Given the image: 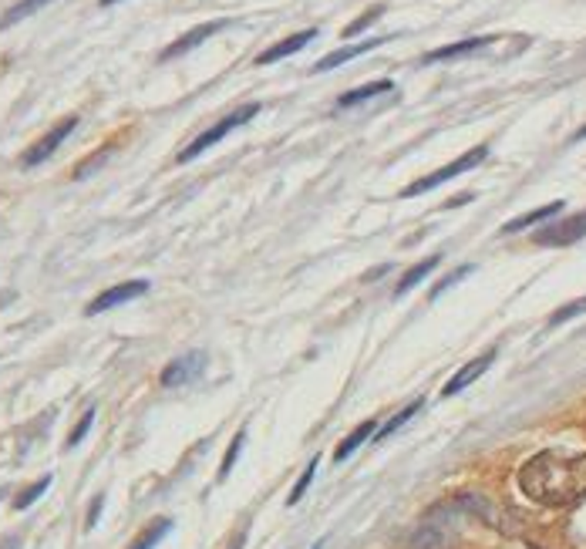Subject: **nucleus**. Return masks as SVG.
Masks as SVG:
<instances>
[{
    "instance_id": "a878e982",
    "label": "nucleus",
    "mask_w": 586,
    "mask_h": 549,
    "mask_svg": "<svg viewBox=\"0 0 586 549\" xmlns=\"http://www.w3.org/2000/svg\"><path fill=\"white\" fill-rule=\"evenodd\" d=\"M468 274H472V266H462V270H455V274H448V276H445V280H442V284L435 286V294H432V297H438V294H445L448 286H455V284H458V280H462V276H468Z\"/></svg>"
},
{
    "instance_id": "9d476101",
    "label": "nucleus",
    "mask_w": 586,
    "mask_h": 549,
    "mask_svg": "<svg viewBox=\"0 0 586 549\" xmlns=\"http://www.w3.org/2000/svg\"><path fill=\"white\" fill-rule=\"evenodd\" d=\"M387 37H367V41H361V45H347V47H337V51H331L327 57H321L317 65H314V71L321 75V71H334V67L347 65V61H355V57L367 55V51H375L377 45H385Z\"/></svg>"
},
{
    "instance_id": "a211bd4d",
    "label": "nucleus",
    "mask_w": 586,
    "mask_h": 549,
    "mask_svg": "<svg viewBox=\"0 0 586 549\" xmlns=\"http://www.w3.org/2000/svg\"><path fill=\"white\" fill-rule=\"evenodd\" d=\"M375 429H377L375 421H365V425H357V429L351 431V435H347V439H344L341 445H337V451H334V459L344 461L347 455H351V451L361 449V445H365V441L371 439V435H375Z\"/></svg>"
},
{
    "instance_id": "dca6fc26",
    "label": "nucleus",
    "mask_w": 586,
    "mask_h": 549,
    "mask_svg": "<svg viewBox=\"0 0 586 549\" xmlns=\"http://www.w3.org/2000/svg\"><path fill=\"white\" fill-rule=\"evenodd\" d=\"M47 4H55V0H17L11 11L0 17V31H7V27H14L17 21H24V17H31V14L45 11Z\"/></svg>"
},
{
    "instance_id": "5701e85b",
    "label": "nucleus",
    "mask_w": 586,
    "mask_h": 549,
    "mask_svg": "<svg viewBox=\"0 0 586 549\" xmlns=\"http://www.w3.org/2000/svg\"><path fill=\"white\" fill-rule=\"evenodd\" d=\"M418 408H421V401H411V405L405 408L401 415H395V418H391V421H387V425H385V429L377 431V439H387V435H395V431H398L401 425H405V421H408V418L415 415V411H418Z\"/></svg>"
},
{
    "instance_id": "ddd939ff",
    "label": "nucleus",
    "mask_w": 586,
    "mask_h": 549,
    "mask_svg": "<svg viewBox=\"0 0 586 549\" xmlns=\"http://www.w3.org/2000/svg\"><path fill=\"white\" fill-rule=\"evenodd\" d=\"M556 212H563V202L556 199V202H546V206L532 209V212H522V216H516L512 223H506L502 226V233H519V230H529V226H536V223H546L550 216H556Z\"/></svg>"
},
{
    "instance_id": "7ed1b4c3",
    "label": "nucleus",
    "mask_w": 586,
    "mask_h": 549,
    "mask_svg": "<svg viewBox=\"0 0 586 549\" xmlns=\"http://www.w3.org/2000/svg\"><path fill=\"white\" fill-rule=\"evenodd\" d=\"M486 155H488V145H476V149H468V152L458 155L455 162L442 165V169H435L432 176L415 179L411 186H405V189H401V199H415V196H421V192H432V189H438L442 182H448V179L462 176V172H468V169L482 165V162H486Z\"/></svg>"
},
{
    "instance_id": "2eb2a0df",
    "label": "nucleus",
    "mask_w": 586,
    "mask_h": 549,
    "mask_svg": "<svg viewBox=\"0 0 586 549\" xmlns=\"http://www.w3.org/2000/svg\"><path fill=\"white\" fill-rule=\"evenodd\" d=\"M169 533H172V519H155V523H149V526L139 533V539H135L129 549H155Z\"/></svg>"
},
{
    "instance_id": "bb28decb",
    "label": "nucleus",
    "mask_w": 586,
    "mask_h": 549,
    "mask_svg": "<svg viewBox=\"0 0 586 549\" xmlns=\"http://www.w3.org/2000/svg\"><path fill=\"white\" fill-rule=\"evenodd\" d=\"M101 505H105V499H91V509H88V519H85V529H95V523H98L101 516Z\"/></svg>"
},
{
    "instance_id": "f3484780",
    "label": "nucleus",
    "mask_w": 586,
    "mask_h": 549,
    "mask_svg": "<svg viewBox=\"0 0 586 549\" xmlns=\"http://www.w3.org/2000/svg\"><path fill=\"white\" fill-rule=\"evenodd\" d=\"M438 260H442V256H428L425 264H415V266H411V270H405V276H401L398 286H395V294H398V297H405V294H408L411 286H418L421 280H425V276L432 274L435 266H438Z\"/></svg>"
},
{
    "instance_id": "1a4fd4ad",
    "label": "nucleus",
    "mask_w": 586,
    "mask_h": 549,
    "mask_svg": "<svg viewBox=\"0 0 586 549\" xmlns=\"http://www.w3.org/2000/svg\"><path fill=\"white\" fill-rule=\"evenodd\" d=\"M492 361H496V347H488L486 354H478L476 361L465 364L462 371L455 374L452 381H448V385L442 388V395H445V398H452V395H458V391H465V388L472 385V381H478V378H482V374H486L488 368H492Z\"/></svg>"
},
{
    "instance_id": "c756f323",
    "label": "nucleus",
    "mask_w": 586,
    "mask_h": 549,
    "mask_svg": "<svg viewBox=\"0 0 586 549\" xmlns=\"http://www.w3.org/2000/svg\"><path fill=\"white\" fill-rule=\"evenodd\" d=\"M111 4H122V0H101V7H111Z\"/></svg>"
},
{
    "instance_id": "20e7f679",
    "label": "nucleus",
    "mask_w": 586,
    "mask_h": 549,
    "mask_svg": "<svg viewBox=\"0 0 586 549\" xmlns=\"http://www.w3.org/2000/svg\"><path fill=\"white\" fill-rule=\"evenodd\" d=\"M77 121H81L77 115H67V119L57 121V125L45 135V139H37V142H34L31 149H27V152H24V159H21L24 169H34V165H41L45 159H51V155L57 152V145L65 142L67 135H71V132L77 129Z\"/></svg>"
},
{
    "instance_id": "cd10ccee",
    "label": "nucleus",
    "mask_w": 586,
    "mask_h": 549,
    "mask_svg": "<svg viewBox=\"0 0 586 549\" xmlns=\"http://www.w3.org/2000/svg\"><path fill=\"white\" fill-rule=\"evenodd\" d=\"M243 543H246V536H243V533H240V536L232 539V546H230V549H243Z\"/></svg>"
},
{
    "instance_id": "0eeeda50",
    "label": "nucleus",
    "mask_w": 586,
    "mask_h": 549,
    "mask_svg": "<svg viewBox=\"0 0 586 549\" xmlns=\"http://www.w3.org/2000/svg\"><path fill=\"white\" fill-rule=\"evenodd\" d=\"M583 236H586V209L540 230L536 233V243H542V246H570V243L583 240Z\"/></svg>"
},
{
    "instance_id": "c85d7f7f",
    "label": "nucleus",
    "mask_w": 586,
    "mask_h": 549,
    "mask_svg": "<svg viewBox=\"0 0 586 549\" xmlns=\"http://www.w3.org/2000/svg\"><path fill=\"white\" fill-rule=\"evenodd\" d=\"M583 139H586V129H580V132L573 135V142H583Z\"/></svg>"
},
{
    "instance_id": "393cba45",
    "label": "nucleus",
    "mask_w": 586,
    "mask_h": 549,
    "mask_svg": "<svg viewBox=\"0 0 586 549\" xmlns=\"http://www.w3.org/2000/svg\"><path fill=\"white\" fill-rule=\"evenodd\" d=\"M314 475H317V459L310 461L307 469H303V475H300V482H297V485H293V492H290V499H287V502H290V505H293V502H300V495L307 492V485H310V482H314Z\"/></svg>"
},
{
    "instance_id": "412c9836",
    "label": "nucleus",
    "mask_w": 586,
    "mask_h": 549,
    "mask_svg": "<svg viewBox=\"0 0 586 549\" xmlns=\"http://www.w3.org/2000/svg\"><path fill=\"white\" fill-rule=\"evenodd\" d=\"M381 14H385V4H377V7H371V11H365V14H361V17H357L355 24H347V31H344V37H355V34L367 31V27H371V24H375L377 17H381Z\"/></svg>"
},
{
    "instance_id": "f03ea898",
    "label": "nucleus",
    "mask_w": 586,
    "mask_h": 549,
    "mask_svg": "<svg viewBox=\"0 0 586 549\" xmlns=\"http://www.w3.org/2000/svg\"><path fill=\"white\" fill-rule=\"evenodd\" d=\"M256 115H260V105H256V101H250V105H243V109H236L232 115L220 119L216 125H212V129H206L202 135H196V139H192V142H189L186 149L179 152V162H192V159H200V155L206 152V149H212L216 142H222V139H226V135H230L232 129H240V125H246V121L256 119Z\"/></svg>"
},
{
    "instance_id": "f257e3e1",
    "label": "nucleus",
    "mask_w": 586,
    "mask_h": 549,
    "mask_svg": "<svg viewBox=\"0 0 586 549\" xmlns=\"http://www.w3.org/2000/svg\"><path fill=\"white\" fill-rule=\"evenodd\" d=\"M522 492L540 505H573L586 495L583 451H540L519 472Z\"/></svg>"
},
{
    "instance_id": "423d86ee",
    "label": "nucleus",
    "mask_w": 586,
    "mask_h": 549,
    "mask_svg": "<svg viewBox=\"0 0 586 549\" xmlns=\"http://www.w3.org/2000/svg\"><path fill=\"white\" fill-rule=\"evenodd\" d=\"M202 371H206V354L202 351H189L182 357L169 364L166 371H162V388H182V385H192V381H200Z\"/></svg>"
},
{
    "instance_id": "aec40b11",
    "label": "nucleus",
    "mask_w": 586,
    "mask_h": 549,
    "mask_svg": "<svg viewBox=\"0 0 586 549\" xmlns=\"http://www.w3.org/2000/svg\"><path fill=\"white\" fill-rule=\"evenodd\" d=\"M91 425H95V408H88V411H85V415L77 418V425H75V431H71V435H67V449H75V445H81V441H85V435H88L91 431Z\"/></svg>"
},
{
    "instance_id": "6e6552de",
    "label": "nucleus",
    "mask_w": 586,
    "mask_h": 549,
    "mask_svg": "<svg viewBox=\"0 0 586 549\" xmlns=\"http://www.w3.org/2000/svg\"><path fill=\"white\" fill-rule=\"evenodd\" d=\"M230 27V21H210V24H196L192 31H186L182 37H176L172 45L159 55V61H172V57H182V55H189V51H196L200 45H206L212 34H220V31H226Z\"/></svg>"
},
{
    "instance_id": "7c9ffc66",
    "label": "nucleus",
    "mask_w": 586,
    "mask_h": 549,
    "mask_svg": "<svg viewBox=\"0 0 586 549\" xmlns=\"http://www.w3.org/2000/svg\"><path fill=\"white\" fill-rule=\"evenodd\" d=\"M314 549H324V543H317V546H314Z\"/></svg>"
},
{
    "instance_id": "9b49d317",
    "label": "nucleus",
    "mask_w": 586,
    "mask_h": 549,
    "mask_svg": "<svg viewBox=\"0 0 586 549\" xmlns=\"http://www.w3.org/2000/svg\"><path fill=\"white\" fill-rule=\"evenodd\" d=\"M317 27H307V31H300V34H290L287 41H277L273 47H266L263 55L256 57V65H273V61H280V57H290V55H297V51H303V47L317 37Z\"/></svg>"
},
{
    "instance_id": "4be33fe9",
    "label": "nucleus",
    "mask_w": 586,
    "mask_h": 549,
    "mask_svg": "<svg viewBox=\"0 0 586 549\" xmlns=\"http://www.w3.org/2000/svg\"><path fill=\"white\" fill-rule=\"evenodd\" d=\"M580 314H586V297H580V300H573V304H566V307H560L550 317V327H556V324H566V320H573V317H580Z\"/></svg>"
},
{
    "instance_id": "f8f14e48",
    "label": "nucleus",
    "mask_w": 586,
    "mask_h": 549,
    "mask_svg": "<svg viewBox=\"0 0 586 549\" xmlns=\"http://www.w3.org/2000/svg\"><path fill=\"white\" fill-rule=\"evenodd\" d=\"M496 37H465L458 45H445V47H435L425 55V65H438V61H455V57H465V55H476L482 47H488Z\"/></svg>"
},
{
    "instance_id": "4468645a",
    "label": "nucleus",
    "mask_w": 586,
    "mask_h": 549,
    "mask_svg": "<svg viewBox=\"0 0 586 549\" xmlns=\"http://www.w3.org/2000/svg\"><path fill=\"white\" fill-rule=\"evenodd\" d=\"M385 91H395V85H391V81H371V85H361V88L341 95V98H337V109H355V105H361V101H367V98H377V95H385Z\"/></svg>"
},
{
    "instance_id": "39448f33",
    "label": "nucleus",
    "mask_w": 586,
    "mask_h": 549,
    "mask_svg": "<svg viewBox=\"0 0 586 549\" xmlns=\"http://www.w3.org/2000/svg\"><path fill=\"white\" fill-rule=\"evenodd\" d=\"M145 290H149V280H125V284H118V286H108L105 294H98V297L85 307V314H88V317H98V314H105V310L122 307V304H129V300L145 297Z\"/></svg>"
},
{
    "instance_id": "b1692460",
    "label": "nucleus",
    "mask_w": 586,
    "mask_h": 549,
    "mask_svg": "<svg viewBox=\"0 0 586 549\" xmlns=\"http://www.w3.org/2000/svg\"><path fill=\"white\" fill-rule=\"evenodd\" d=\"M243 441H246V431H240V435L232 439L230 451H226V459H222V465H220V479H226V475H230V469L236 465V459H240V449H243Z\"/></svg>"
},
{
    "instance_id": "6ab92c4d",
    "label": "nucleus",
    "mask_w": 586,
    "mask_h": 549,
    "mask_svg": "<svg viewBox=\"0 0 586 549\" xmlns=\"http://www.w3.org/2000/svg\"><path fill=\"white\" fill-rule=\"evenodd\" d=\"M47 485H51V475H45V479H37L34 485H27L21 495H14V509H27L31 502H37V499L47 492Z\"/></svg>"
}]
</instances>
